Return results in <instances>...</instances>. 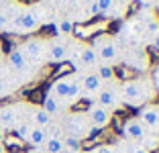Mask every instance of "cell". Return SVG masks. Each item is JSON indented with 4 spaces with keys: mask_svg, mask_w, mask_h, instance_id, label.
Masks as SVG:
<instances>
[{
    "mask_svg": "<svg viewBox=\"0 0 159 153\" xmlns=\"http://www.w3.org/2000/svg\"><path fill=\"white\" fill-rule=\"evenodd\" d=\"M137 118L145 125V129L151 135L159 137V102H151V104L143 106L137 114Z\"/></svg>",
    "mask_w": 159,
    "mask_h": 153,
    "instance_id": "obj_14",
    "label": "cell"
},
{
    "mask_svg": "<svg viewBox=\"0 0 159 153\" xmlns=\"http://www.w3.org/2000/svg\"><path fill=\"white\" fill-rule=\"evenodd\" d=\"M4 133H6V131L2 129V127H0V143H2V139H4Z\"/></svg>",
    "mask_w": 159,
    "mask_h": 153,
    "instance_id": "obj_32",
    "label": "cell"
},
{
    "mask_svg": "<svg viewBox=\"0 0 159 153\" xmlns=\"http://www.w3.org/2000/svg\"><path fill=\"white\" fill-rule=\"evenodd\" d=\"M94 72L98 74V78L102 82H112V80H118L116 78V70H114L112 65H106V63H98L94 67Z\"/></svg>",
    "mask_w": 159,
    "mask_h": 153,
    "instance_id": "obj_22",
    "label": "cell"
},
{
    "mask_svg": "<svg viewBox=\"0 0 159 153\" xmlns=\"http://www.w3.org/2000/svg\"><path fill=\"white\" fill-rule=\"evenodd\" d=\"M88 153H118V151H116V145L114 143H102V145H96Z\"/></svg>",
    "mask_w": 159,
    "mask_h": 153,
    "instance_id": "obj_28",
    "label": "cell"
},
{
    "mask_svg": "<svg viewBox=\"0 0 159 153\" xmlns=\"http://www.w3.org/2000/svg\"><path fill=\"white\" fill-rule=\"evenodd\" d=\"M4 49H2V45H0V65H2V63H4Z\"/></svg>",
    "mask_w": 159,
    "mask_h": 153,
    "instance_id": "obj_31",
    "label": "cell"
},
{
    "mask_svg": "<svg viewBox=\"0 0 159 153\" xmlns=\"http://www.w3.org/2000/svg\"><path fill=\"white\" fill-rule=\"evenodd\" d=\"M41 108H43V110H47L51 116H61L63 112H67V106H66V104H63L61 100H57L55 96H51V94H45Z\"/></svg>",
    "mask_w": 159,
    "mask_h": 153,
    "instance_id": "obj_18",
    "label": "cell"
},
{
    "mask_svg": "<svg viewBox=\"0 0 159 153\" xmlns=\"http://www.w3.org/2000/svg\"><path fill=\"white\" fill-rule=\"evenodd\" d=\"M25 104H6L0 108V127L2 129H14L20 121H27L25 116Z\"/></svg>",
    "mask_w": 159,
    "mask_h": 153,
    "instance_id": "obj_13",
    "label": "cell"
},
{
    "mask_svg": "<svg viewBox=\"0 0 159 153\" xmlns=\"http://www.w3.org/2000/svg\"><path fill=\"white\" fill-rule=\"evenodd\" d=\"M114 145H116L118 153H151L149 149H145L141 143H133V141H126V139H120Z\"/></svg>",
    "mask_w": 159,
    "mask_h": 153,
    "instance_id": "obj_21",
    "label": "cell"
},
{
    "mask_svg": "<svg viewBox=\"0 0 159 153\" xmlns=\"http://www.w3.org/2000/svg\"><path fill=\"white\" fill-rule=\"evenodd\" d=\"M19 47H20V51L25 53V57H27L33 65L47 63V39L31 37V39H27L25 43H20Z\"/></svg>",
    "mask_w": 159,
    "mask_h": 153,
    "instance_id": "obj_8",
    "label": "cell"
},
{
    "mask_svg": "<svg viewBox=\"0 0 159 153\" xmlns=\"http://www.w3.org/2000/svg\"><path fill=\"white\" fill-rule=\"evenodd\" d=\"M96 104L108 108V110H118L122 106V96H120V80H112V82H104L100 88L98 96H96Z\"/></svg>",
    "mask_w": 159,
    "mask_h": 153,
    "instance_id": "obj_7",
    "label": "cell"
},
{
    "mask_svg": "<svg viewBox=\"0 0 159 153\" xmlns=\"http://www.w3.org/2000/svg\"><path fill=\"white\" fill-rule=\"evenodd\" d=\"M61 129H63V135L75 137L80 141L92 137V133H94L86 112H66L63 121H61Z\"/></svg>",
    "mask_w": 159,
    "mask_h": 153,
    "instance_id": "obj_4",
    "label": "cell"
},
{
    "mask_svg": "<svg viewBox=\"0 0 159 153\" xmlns=\"http://www.w3.org/2000/svg\"><path fill=\"white\" fill-rule=\"evenodd\" d=\"M12 88H14V84H12V82L8 80V76L0 74V98L8 96V94L12 92Z\"/></svg>",
    "mask_w": 159,
    "mask_h": 153,
    "instance_id": "obj_26",
    "label": "cell"
},
{
    "mask_svg": "<svg viewBox=\"0 0 159 153\" xmlns=\"http://www.w3.org/2000/svg\"><path fill=\"white\" fill-rule=\"evenodd\" d=\"M57 33L59 35H63V37H70L71 33H74V23H71L70 19H63L57 23Z\"/></svg>",
    "mask_w": 159,
    "mask_h": 153,
    "instance_id": "obj_27",
    "label": "cell"
},
{
    "mask_svg": "<svg viewBox=\"0 0 159 153\" xmlns=\"http://www.w3.org/2000/svg\"><path fill=\"white\" fill-rule=\"evenodd\" d=\"M67 49H70V39H63V37L47 39V63L67 61Z\"/></svg>",
    "mask_w": 159,
    "mask_h": 153,
    "instance_id": "obj_12",
    "label": "cell"
},
{
    "mask_svg": "<svg viewBox=\"0 0 159 153\" xmlns=\"http://www.w3.org/2000/svg\"><path fill=\"white\" fill-rule=\"evenodd\" d=\"M92 49L98 57V63H106V65H116L120 63V45H118V39L114 35H98L94 37L92 41Z\"/></svg>",
    "mask_w": 159,
    "mask_h": 153,
    "instance_id": "obj_2",
    "label": "cell"
},
{
    "mask_svg": "<svg viewBox=\"0 0 159 153\" xmlns=\"http://www.w3.org/2000/svg\"><path fill=\"white\" fill-rule=\"evenodd\" d=\"M151 45H153L155 49L159 51V33H157V35H155V37H153V41H151Z\"/></svg>",
    "mask_w": 159,
    "mask_h": 153,
    "instance_id": "obj_30",
    "label": "cell"
},
{
    "mask_svg": "<svg viewBox=\"0 0 159 153\" xmlns=\"http://www.w3.org/2000/svg\"><path fill=\"white\" fill-rule=\"evenodd\" d=\"M41 27V16L35 8L31 6H20V10L16 12V16L10 23L8 33H16V35H29V33H35Z\"/></svg>",
    "mask_w": 159,
    "mask_h": 153,
    "instance_id": "obj_6",
    "label": "cell"
},
{
    "mask_svg": "<svg viewBox=\"0 0 159 153\" xmlns=\"http://www.w3.org/2000/svg\"><path fill=\"white\" fill-rule=\"evenodd\" d=\"M27 121L31 123L33 127H41V129H49L53 125V116L49 114L47 110H43L41 106H31L29 104V114Z\"/></svg>",
    "mask_w": 159,
    "mask_h": 153,
    "instance_id": "obj_17",
    "label": "cell"
},
{
    "mask_svg": "<svg viewBox=\"0 0 159 153\" xmlns=\"http://www.w3.org/2000/svg\"><path fill=\"white\" fill-rule=\"evenodd\" d=\"M120 45V63H126L129 67L137 72L149 70V53L139 43H118Z\"/></svg>",
    "mask_w": 159,
    "mask_h": 153,
    "instance_id": "obj_5",
    "label": "cell"
},
{
    "mask_svg": "<svg viewBox=\"0 0 159 153\" xmlns=\"http://www.w3.org/2000/svg\"><path fill=\"white\" fill-rule=\"evenodd\" d=\"M20 6L23 4H16L14 0H2L0 2V31L2 33H8L10 23L16 16V12L20 10Z\"/></svg>",
    "mask_w": 159,
    "mask_h": 153,
    "instance_id": "obj_15",
    "label": "cell"
},
{
    "mask_svg": "<svg viewBox=\"0 0 159 153\" xmlns=\"http://www.w3.org/2000/svg\"><path fill=\"white\" fill-rule=\"evenodd\" d=\"M151 80H153L155 88H157V92H159V63L155 65V70H153V76H151Z\"/></svg>",
    "mask_w": 159,
    "mask_h": 153,
    "instance_id": "obj_29",
    "label": "cell"
},
{
    "mask_svg": "<svg viewBox=\"0 0 159 153\" xmlns=\"http://www.w3.org/2000/svg\"><path fill=\"white\" fill-rule=\"evenodd\" d=\"M94 2L98 6V12L106 16H112V10L116 8V0H94Z\"/></svg>",
    "mask_w": 159,
    "mask_h": 153,
    "instance_id": "obj_24",
    "label": "cell"
},
{
    "mask_svg": "<svg viewBox=\"0 0 159 153\" xmlns=\"http://www.w3.org/2000/svg\"><path fill=\"white\" fill-rule=\"evenodd\" d=\"M47 129H41V127H31V133L27 137V143L31 145L33 149H41L43 143L47 141Z\"/></svg>",
    "mask_w": 159,
    "mask_h": 153,
    "instance_id": "obj_19",
    "label": "cell"
},
{
    "mask_svg": "<svg viewBox=\"0 0 159 153\" xmlns=\"http://www.w3.org/2000/svg\"><path fill=\"white\" fill-rule=\"evenodd\" d=\"M41 149L45 153H66V149H63V135H49Z\"/></svg>",
    "mask_w": 159,
    "mask_h": 153,
    "instance_id": "obj_20",
    "label": "cell"
},
{
    "mask_svg": "<svg viewBox=\"0 0 159 153\" xmlns=\"http://www.w3.org/2000/svg\"><path fill=\"white\" fill-rule=\"evenodd\" d=\"M71 82H74V74L71 76H61V78H57L55 82L49 86V90H47V94H51V96H55L57 100H61L63 104H66V100H67V94H70V86H71ZM67 106V104H66ZM70 108V106H67Z\"/></svg>",
    "mask_w": 159,
    "mask_h": 153,
    "instance_id": "obj_16",
    "label": "cell"
},
{
    "mask_svg": "<svg viewBox=\"0 0 159 153\" xmlns=\"http://www.w3.org/2000/svg\"><path fill=\"white\" fill-rule=\"evenodd\" d=\"M31 127H33V125H31V123H29V121H20L19 123V125H16V127H14V133H16V137H20V139H23V141H27V137H29V133H31Z\"/></svg>",
    "mask_w": 159,
    "mask_h": 153,
    "instance_id": "obj_25",
    "label": "cell"
},
{
    "mask_svg": "<svg viewBox=\"0 0 159 153\" xmlns=\"http://www.w3.org/2000/svg\"><path fill=\"white\" fill-rule=\"evenodd\" d=\"M4 59H6L8 70L12 72L14 76H27V74H31V70L35 67V65L25 57V53L20 51V47H12Z\"/></svg>",
    "mask_w": 159,
    "mask_h": 153,
    "instance_id": "obj_10",
    "label": "cell"
},
{
    "mask_svg": "<svg viewBox=\"0 0 159 153\" xmlns=\"http://www.w3.org/2000/svg\"><path fill=\"white\" fill-rule=\"evenodd\" d=\"M29 153H45L43 149H33V151H29Z\"/></svg>",
    "mask_w": 159,
    "mask_h": 153,
    "instance_id": "obj_33",
    "label": "cell"
},
{
    "mask_svg": "<svg viewBox=\"0 0 159 153\" xmlns=\"http://www.w3.org/2000/svg\"><path fill=\"white\" fill-rule=\"evenodd\" d=\"M86 114H88V121H90V125H92L94 131H102V129H106V127H110L114 112L104 108V106H100V104H96V102H92L90 108L86 110Z\"/></svg>",
    "mask_w": 159,
    "mask_h": 153,
    "instance_id": "obj_11",
    "label": "cell"
},
{
    "mask_svg": "<svg viewBox=\"0 0 159 153\" xmlns=\"http://www.w3.org/2000/svg\"><path fill=\"white\" fill-rule=\"evenodd\" d=\"M120 96L122 104L133 108H143L155 100L157 88H155L151 76H137V78L120 82Z\"/></svg>",
    "mask_w": 159,
    "mask_h": 153,
    "instance_id": "obj_1",
    "label": "cell"
},
{
    "mask_svg": "<svg viewBox=\"0 0 159 153\" xmlns=\"http://www.w3.org/2000/svg\"><path fill=\"white\" fill-rule=\"evenodd\" d=\"M122 139L133 141V143H141L145 149H149V151L159 147V137L151 135L137 116H131L129 121H125V125H122Z\"/></svg>",
    "mask_w": 159,
    "mask_h": 153,
    "instance_id": "obj_3",
    "label": "cell"
},
{
    "mask_svg": "<svg viewBox=\"0 0 159 153\" xmlns=\"http://www.w3.org/2000/svg\"><path fill=\"white\" fill-rule=\"evenodd\" d=\"M78 82H80V88H82V98L94 102L96 96H98L100 88H102V80L98 78V74L94 70H84V72H78Z\"/></svg>",
    "mask_w": 159,
    "mask_h": 153,
    "instance_id": "obj_9",
    "label": "cell"
},
{
    "mask_svg": "<svg viewBox=\"0 0 159 153\" xmlns=\"http://www.w3.org/2000/svg\"><path fill=\"white\" fill-rule=\"evenodd\" d=\"M63 149H66V153H82L84 151V145H82L80 139H75V137L63 135Z\"/></svg>",
    "mask_w": 159,
    "mask_h": 153,
    "instance_id": "obj_23",
    "label": "cell"
}]
</instances>
